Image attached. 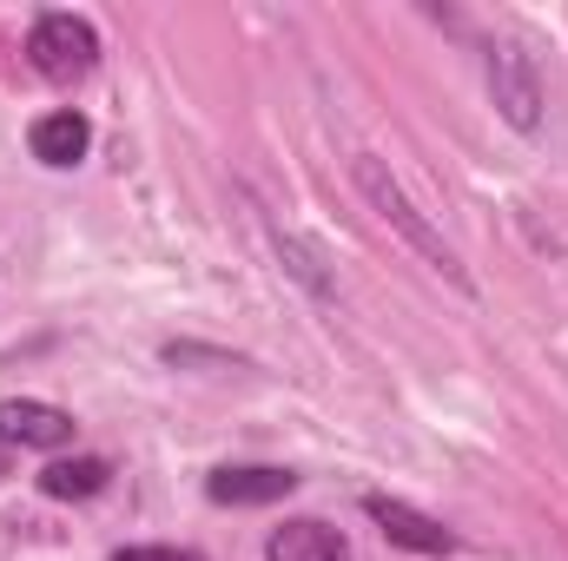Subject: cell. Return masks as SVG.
I'll list each match as a JSON object with an SVG mask.
<instances>
[{"instance_id": "obj_5", "label": "cell", "mask_w": 568, "mask_h": 561, "mask_svg": "<svg viewBox=\"0 0 568 561\" xmlns=\"http://www.w3.org/2000/svg\"><path fill=\"white\" fill-rule=\"evenodd\" d=\"M67 442H73V417L60 404H40V397L0 404V449H67Z\"/></svg>"}, {"instance_id": "obj_1", "label": "cell", "mask_w": 568, "mask_h": 561, "mask_svg": "<svg viewBox=\"0 0 568 561\" xmlns=\"http://www.w3.org/2000/svg\"><path fill=\"white\" fill-rule=\"evenodd\" d=\"M357 192H364V198L377 205V218H384V225H390V232H397V238H404V245H410L417 258H424L429 272H443L449 284H463V290H469L463 265H456V252L443 245V232L429 225L424 212H417V205L404 198V185H397V178L384 172V159H357Z\"/></svg>"}, {"instance_id": "obj_10", "label": "cell", "mask_w": 568, "mask_h": 561, "mask_svg": "<svg viewBox=\"0 0 568 561\" xmlns=\"http://www.w3.org/2000/svg\"><path fill=\"white\" fill-rule=\"evenodd\" d=\"M278 258H284V272L304 284V290L331 297V278H324V265H317V252H311V245H297V238H284V232H278Z\"/></svg>"}, {"instance_id": "obj_6", "label": "cell", "mask_w": 568, "mask_h": 561, "mask_svg": "<svg viewBox=\"0 0 568 561\" xmlns=\"http://www.w3.org/2000/svg\"><path fill=\"white\" fill-rule=\"evenodd\" d=\"M364 516H371L397 549H410V555H449V549H456V536H449L436 516L410 509V502H397V496H364Z\"/></svg>"}, {"instance_id": "obj_8", "label": "cell", "mask_w": 568, "mask_h": 561, "mask_svg": "<svg viewBox=\"0 0 568 561\" xmlns=\"http://www.w3.org/2000/svg\"><path fill=\"white\" fill-rule=\"evenodd\" d=\"M265 561H351V542L331 529V522H284L272 529V542H265Z\"/></svg>"}, {"instance_id": "obj_12", "label": "cell", "mask_w": 568, "mask_h": 561, "mask_svg": "<svg viewBox=\"0 0 568 561\" xmlns=\"http://www.w3.org/2000/svg\"><path fill=\"white\" fill-rule=\"evenodd\" d=\"M0 469H7V456H0Z\"/></svg>"}, {"instance_id": "obj_7", "label": "cell", "mask_w": 568, "mask_h": 561, "mask_svg": "<svg viewBox=\"0 0 568 561\" xmlns=\"http://www.w3.org/2000/svg\"><path fill=\"white\" fill-rule=\"evenodd\" d=\"M87 145H93V126H87V113H73V106H60V113H40V120H33V159H40V165H53V172L80 165V159H87Z\"/></svg>"}, {"instance_id": "obj_4", "label": "cell", "mask_w": 568, "mask_h": 561, "mask_svg": "<svg viewBox=\"0 0 568 561\" xmlns=\"http://www.w3.org/2000/svg\"><path fill=\"white\" fill-rule=\"evenodd\" d=\"M297 489L291 469H272V462H232V469H212L205 476V496L219 509H265V502H284Z\"/></svg>"}, {"instance_id": "obj_11", "label": "cell", "mask_w": 568, "mask_h": 561, "mask_svg": "<svg viewBox=\"0 0 568 561\" xmlns=\"http://www.w3.org/2000/svg\"><path fill=\"white\" fill-rule=\"evenodd\" d=\"M113 561H205L199 549H120Z\"/></svg>"}, {"instance_id": "obj_2", "label": "cell", "mask_w": 568, "mask_h": 561, "mask_svg": "<svg viewBox=\"0 0 568 561\" xmlns=\"http://www.w3.org/2000/svg\"><path fill=\"white\" fill-rule=\"evenodd\" d=\"M27 60L40 80H87L100 67V33L80 20V13H40L33 33H27Z\"/></svg>"}, {"instance_id": "obj_9", "label": "cell", "mask_w": 568, "mask_h": 561, "mask_svg": "<svg viewBox=\"0 0 568 561\" xmlns=\"http://www.w3.org/2000/svg\"><path fill=\"white\" fill-rule=\"evenodd\" d=\"M106 482H113V462H106V456H60V462L40 469V489H47L53 502H87V496H100Z\"/></svg>"}, {"instance_id": "obj_3", "label": "cell", "mask_w": 568, "mask_h": 561, "mask_svg": "<svg viewBox=\"0 0 568 561\" xmlns=\"http://www.w3.org/2000/svg\"><path fill=\"white\" fill-rule=\"evenodd\" d=\"M489 100L516 133L542 126V80H536V60L523 47H489Z\"/></svg>"}]
</instances>
